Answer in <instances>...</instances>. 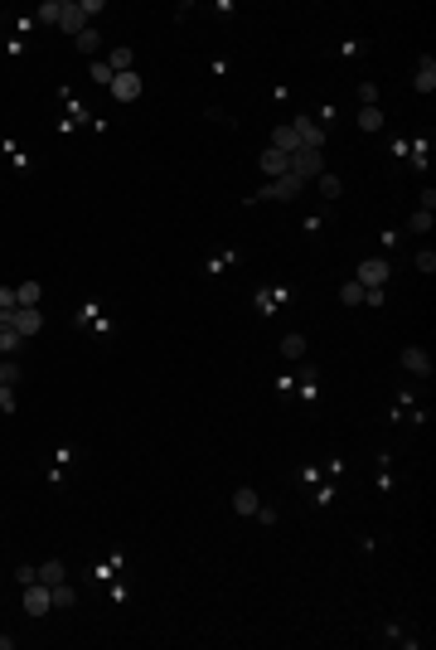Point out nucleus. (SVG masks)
<instances>
[{
	"instance_id": "6ab92c4d",
	"label": "nucleus",
	"mask_w": 436,
	"mask_h": 650,
	"mask_svg": "<svg viewBox=\"0 0 436 650\" xmlns=\"http://www.w3.org/2000/svg\"><path fill=\"white\" fill-rule=\"evenodd\" d=\"M63 20V0H44L39 5V24H59Z\"/></svg>"
},
{
	"instance_id": "423d86ee",
	"label": "nucleus",
	"mask_w": 436,
	"mask_h": 650,
	"mask_svg": "<svg viewBox=\"0 0 436 650\" xmlns=\"http://www.w3.org/2000/svg\"><path fill=\"white\" fill-rule=\"evenodd\" d=\"M291 126H296L301 146H311V151H325V126H320V121H311V116H296Z\"/></svg>"
},
{
	"instance_id": "2f4dec72",
	"label": "nucleus",
	"mask_w": 436,
	"mask_h": 650,
	"mask_svg": "<svg viewBox=\"0 0 436 650\" xmlns=\"http://www.w3.org/2000/svg\"><path fill=\"white\" fill-rule=\"evenodd\" d=\"M257 311H277V292H257Z\"/></svg>"
},
{
	"instance_id": "412c9836",
	"label": "nucleus",
	"mask_w": 436,
	"mask_h": 650,
	"mask_svg": "<svg viewBox=\"0 0 436 650\" xmlns=\"http://www.w3.org/2000/svg\"><path fill=\"white\" fill-rule=\"evenodd\" d=\"M339 301H344V306H359V301H364V287H359V282H344V287H339Z\"/></svg>"
},
{
	"instance_id": "0eeeda50",
	"label": "nucleus",
	"mask_w": 436,
	"mask_h": 650,
	"mask_svg": "<svg viewBox=\"0 0 436 650\" xmlns=\"http://www.w3.org/2000/svg\"><path fill=\"white\" fill-rule=\"evenodd\" d=\"M301 185H306V180H296V175H277V180H267L262 199H296V195H301Z\"/></svg>"
},
{
	"instance_id": "20e7f679",
	"label": "nucleus",
	"mask_w": 436,
	"mask_h": 650,
	"mask_svg": "<svg viewBox=\"0 0 436 650\" xmlns=\"http://www.w3.org/2000/svg\"><path fill=\"white\" fill-rule=\"evenodd\" d=\"M141 88H146V83H141V73H136V68H131V73H116V78L107 83V93L116 98V103H136V98H141Z\"/></svg>"
},
{
	"instance_id": "f257e3e1",
	"label": "nucleus",
	"mask_w": 436,
	"mask_h": 650,
	"mask_svg": "<svg viewBox=\"0 0 436 650\" xmlns=\"http://www.w3.org/2000/svg\"><path fill=\"white\" fill-rule=\"evenodd\" d=\"M291 175L296 180H311V175H325V151H311V146H296L291 156Z\"/></svg>"
},
{
	"instance_id": "7ed1b4c3",
	"label": "nucleus",
	"mask_w": 436,
	"mask_h": 650,
	"mask_svg": "<svg viewBox=\"0 0 436 650\" xmlns=\"http://www.w3.org/2000/svg\"><path fill=\"white\" fill-rule=\"evenodd\" d=\"M39 325H44L39 306H15V311H10V325H5V330H15V335H24V340H29V335H39Z\"/></svg>"
},
{
	"instance_id": "4be33fe9",
	"label": "nucleus",
	"mask_w": 436,
	"mask_h": 650,
	"mask_svg": "<svg viewBox=\"0 0 436 650\" xmlns=\"http://www.w3.org/2000/svg\"><path fill=\"white\" fill-rule=\"evenodd\" d=\"M20 345H24V335H15V330H0V354H20Z\"/></svg>"
},
{
	"instance_id": "a211bd4d",
	"label": "nucleus",
	"mask_w": 436,
	"mask_h": 650,
	"mask_svg": "<svg viewBox=\"0 0 436 650\" xmlns=\"http://www.w3.org/2000/svg\"><path fill=\"white\" fill-rule=\"evenodd\" d=\"M383 121H388V116H383L378 107H364V112H359V131H383Z\"/></svg>"
},
{
	"instance_id": "7c9ffc66",
	"label": "nucleus",
	"mask_w": 436,
	"mask_h": 650,
	"mask_svg": "<svg viewBox=\"0 0 436 650\" xmlns=\"http://www.w3.org/2000/svg\"><path fill=\"white\" fill-rule=\"evenodd\" d=\"M417 267H422V272H436V252H432V248L417 252Z\"/></svg>"
},
{
	"instance_id": "c756f323",
	"label": "nucleus",
	"mask_w": 436,
	"mask_h": 650,
	"mask_svg": "<svg viewBox=\"0 0 436 650\" xmlns=\"http://www.w3.org/2000/svg\"><path fill=\"white\" fill-rule=\"evenodd\" d=\"M407 228H412V233H427V228H432V214H427V209H417V214H412V223H407Z\"/></svg>"
},
{
	"instance_id": "6e6552de",
	"label": "nucleus",
	"mask_w": 436,
	"mask_h": 650,
	"mask_svg": "<svg viewBox=\"0 0 436 650\" xmlns=\"http://www.w3.org/2000/svg\"><path fill=\"white\" fill-rule=\"evenodd\" d=\"M354 282H359V287H383V282H388V262H383V257H364Z\"/></svg>"
},
{
	"instance_id": "393cba45",
	"label": "nucleus",
	"mask_w": 436,
	"mask_h": 650,
	"mask_svg": "<svg viewBox=\"0 0 436 650\" xmlns=\"http://www.w3.org/2000/svg\"><path fill=\"white\" fill-rule=\"evenodd\" d=\"M20 403H15V384H0V413H15Z\"/></svg>"
},
{
	"instance_id": "f03ea898",
	"label": "nucleus",
	"mask_w": 436,
	"mask_h": 650,
	"mask_svg": "<svg viewBox=\"0 0 436 650\" xmlns=\"http://www.w3.org/2000/svg\"><path fill=\"white\" fill-rule=\"evenodd\" d=\"M20 607H24L29 617L54 612V592H49V582H29V587H24V597H20Z\"/></svg>"
},
{
	"instance_id": "1a4fd4ad",
	"label": "nucleus",
	"mask_w": 436,
	"mask_h": 650,
	"mask_svg": "<svg viewBox=\"0 0 436 650\" xmlns=\"http://www.w3.org/2000/svg\"><path fill=\"white\" fill-rule=\"evenodd\" d=\"M403 369H407L412 379H427V374H432V354H427L422 345H407V349H403Z\"/></svg>"
},
{
	"instance_id": "39448f33",
	"label": "nucleus",
	"mask_w": 436,
	"mask_h": 650,
	"mask_svg": "<svg viewBox=\"0 0 436 650\" xmlns=\"http://www.w3.org/2000/svg\"><path fill=\"white\" fill-rule=\"evenodd\" d=\"M59 29H63V34H73V39H78V34L88 29V15H83V0H63V20H59Z\"/></svg>"
},
{
	"instance_id": "473e14b6",
	"label": "nucleus",
	"mask_w": 436,
	"mask_h": 650,
	"mask_svg": "<svg viewBox=\"0 0 436 650\" xmlns=\"http://www.w3.org/2000/svg\"><path fill=\"white\" fill-rule=\"evenodd\" d=\"M20 301H15V287H0V311H15Z\"/></svg>"
},
{
	"instance_id": "72a5a7b5",
	"label": "nucleus",
	"mask_w": 436,
	"mask_h": 650,
	"mask_svg": "<svg viewBox=\"0 0 436 650\" xmlns=\"http://www.w3.org/2000/svg\"><path fill=\"white\" fill-rule=\"evenodd\" d=\"M5 646H10V636H0V650H5Z\"/></svg>"
},
{
	"instance_id": "2eb2a0df",
	"label": "nucleus",
	"mask_w": 436,
	"mask_h": 650,
	"mask_svg": "<svg viewBox=\"0 0 436 650\" xmlns=\"http://www.w3.org/2000/svg\"><path fill=\"white\" fill-rule=\"evenodd\" d=\"M131 59H136L131 49H111V54L102 59V63H107V68H111V78H116V73H131Z\"/></svg>"
},
{
	"instance_id": "9d476101",
	"label": "nucleus",
	"mask_w": 436,
	"mask_h": 650,
	"mask_svg": "<svg viewBox=\"0 0 436 650\" xmlns=\"http://www.w3.org/2000/svg\"><path fill=\"white\" fill-rule=\"evenodd\" d=\"M412 88H417V93H432L436 88V59L432 54H422V63H417V73H412Z\"/></svg>"
},
{
	"instance_id": "9b49d317",
	"label": "nucleus",
	"mask_w": 436,
	"mask_h": 650,
	"mask_svg": "<svg viewBox=\"0 0 436 650\" xmlns=\"http://www.w3.org/2000/svg\"><path fill=\"white\" fill-rule=\"evenodd\" d=\"M233 510L252 520V515L262 510V500H257V490H252V485H238V490H233Z\"/></svg>"
},
{
	"instance_id": "cd10ccee",
	"label": "nucleus",
	"mask_w": 436,
	"mask_h": 650,
	"mask_svg": "<svg viewBox=\"0 0 436 650\" xmlns=\"http://www.w3.org/2000/svg\"><path fill=\"white\" fill-rule=\"evenodd\" d=\"M98 44H102V39H98V29H83V34H78V49H83V54H93Z\"/></svg>"
},
{
	"instance_id": "4468645a",
	"label": "nucleus",
	"mask_w": 436,
	"mask_h": 650,
	"mask_svg": "<svg viewBox=\"0 0 436 650\" xmlns=\"http://www.w3.org/2000/svg\"><path fill=\"white\" fill-rule=\"evenodd\" d=\"M63 577H68V568H63L59 558H44V563H39V582L54 587V582H63Z\"/></svg>"
},
{
	"instance_id": "5701e85b",
	"label": "nucleus",
	"mask_w": 436,
	"mask_h": 650,
	"mask_svg": "<svg viewBox=\"0 0 436 650\" xmlns=\"http://www.w3.org/2000/svg\"><path fill=\"white\" fill-rule=\"evenodd\" d=\"M316 180H320V195H325V199H339V190H344L339 175H316Z\"/></svg>"
},
{
	"instance_id": "ddd939ff",
	"label": "nucleus",
	"mask_w": 436,
	"mask_h": 650,
	"mask_svg": "<svg viewBox=\"0 0 436 650\" xmlns=\"http://www.w3.org/2000/svg\"><path fill=\"white\" fill-rule=\"evenodd\" d=\"M262 170H267V180H277V175H291V160H286L281 151L267 146V151H262Z\"/></svg>"
},
{
	"instance_id": "a878e982",
	"label": "nucleus",
	"mask_w": 436,
	"mask_h": 650,
	"mask_svg": "<svg viewBox=\"0 0 436 650\" xmlns=\"http://www.w3.org/2000/svg\"><path fill=\"white\" fill-rule=\"evenodd\" d=\"M20 379V364H10V354H0V384H15Z\"/></svg>"
},
{
	"instance_id": "aec40b11",
	"label": "nucleus",
	"mask_w": 436,
	"mask_h": 650,
	"mask_svg": "<svg viewBox=\"0 0 436 650\" xmlns=\"http://www.w3.org/2000/svg\"><path fill=\"white\" fill-rule=\"evenodd\" d=\"M15 301L20 306H39V282H20L15 287Z\"/></svg>"
},
{
	"instance_id": "f3484780",
	"label": "nucleus",
	"mask_w": 436,
	"mask_h": 650,
	"mask_svg": "<svg viewBox=\"0 0 436 650\" xmlns=\"http://www.w3.org/2000/svg\"><path fill=\"white\" fill-rule=\"evenodd\" d=\"M49 592H54V607H78V592L68 587V577H63V582H54Z\"/></svg>"
},
{
	"instance_id": "c85d7f7f",
	"label": "nucleus",
	"mask_w": 436,
	"mask_h": 650,
	"mask_svg": "<svg viewBox=\"0 0 436 650\" xmlns=\"http://www.w3.org/2000/svg\"><path fill=\"white\" fill-rule=\"evenodd\" d=\"M359 103H364V107H378V88H373V83H359Z\"/></svg>"
},
{
	"instance_id": "bb28decb",
	"label": "nucleus",
	"mask_w": 436,
	"mask_h": 650,
	"mask_svg": "<svg viewBox=\"0 0 436 650\" xmlns=\"http://www.w3.org/2000/svg\"><path fill=\"white\" fill-rule=\"evenodd\" d=\"M88 73H93V83H102V88L111 83V68L102 63V59H93V68H88Z\"/></svg>"
},
{
	"instance_id": "dca6fc26",
	"label": "nucleus",
	"mask_w": 436,
	"mask_h": 650,
	"mask_svg": "<svg viewBox=\"0 0 436 650\" xmlns=\"http://www.w3.org/2000/svg\"><path fill=\"white\" fill-rule=\"evenodd\" d=\"M281 354H286V359H306V335H296V330H291V335L281 340Z\"/></svg>"
},
{
	"instance_id": "f8f14e48",
	"label": "nucleus",
	"mask_w": 436,
	"mask_h": 650,
	"mask_svg": "<svg viewBox=\"0 0 436 650\" xmlns=\"http://www.w3.org/2000/svg\"><path fill=\"white\" fill-rule=\"evenodd\" d=\"M296 146H301V136H296V126H291V121L272 131V151H281V156H291Z\"/></svg>"
},
{
	"instance_id": "b1692460",
	"label": "nucleus",
	"mask_w": 436,
	"mask_h": 650,
	"mask_svg": "<svg viewBox=\"0 0 436 650\" xmlns=\"http://www.w3.org/2000/svg\"><path fill=\"white\" fill-rule=\"evenodd\" d=\"M15 582H20V587L39 582V568H34V563H20V568H15Z\"/></svg>"
}]
</instances>
